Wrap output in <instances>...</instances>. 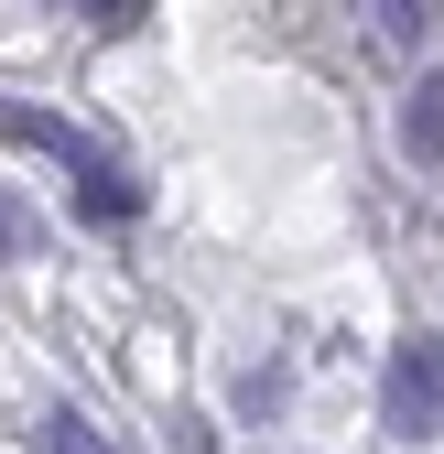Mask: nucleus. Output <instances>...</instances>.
<instances>
[{
	"label": "nucleus",
	"instance_id": "nucleus-1",
	"mask_svg": "<svg viewBox=\"0 0 444 454\" xmlns=\"http://www.w3.org/2000/svg\"><path fill=\"white\" fill-rule=\"evenodd\" d=\"M379 422H391V443H433L444 433V335H401V347H391Z\"/></svg>",
	"mask_w": 444,
	"mask_h": 454
},
{
	"label": "nucleus",
	"instance_id": "nucleus-2",
	"mask_svg": "<svg viewBox=\"0 0 444 454\" xmlns=\"http://www.w3.org/2000/svg\"><path fill=\"white\" fill-rule=\"evenodd\" d=\"M0 141H12V152H44V162H66V174H87V162H98V141H87L76 120H54V108H33V98L0 108Z\"/></svg>",
	"mask_w": 444,
	"mask_h": 454
},
{
	"label": "nucleus",
	"instance_id": "nucleus-3",
	"mask_svg": "<svg viewBox=\"0 0 444 454\" xmlns=\"http://www.w3.org/2000/svg\"><path fill=\"white\" fill-rule=\"evenodd\" d=\"M76 216H98V227H131V216H141V184H131V174H120V162H108V152H98V162H87V174H76Z\"/></svg>",
	"mask_w": 444,
	"mask_h": 454
},
{
	"label": "nucleus",
	"instance_id": "nucleus-4",
	"mask_svg": "<svg viewBox=\"0 0 444 454\" xmlns=\"http://www.w3.org/2000/svg\"><path fill=\"white\" fill-rule=\"evenodd\" d=\"M401 162H423V174L444 162V76H423V87L401 98Z\"/></svg>",
	"mask_w": 444,
	"mask_h": 454
},
{
	"label": "nucleus",
	"instance_id": "nucleus-5",
	"mask_svg": "<svg viewBox=\"0 0 444 454\" xmlns=\"http://www.w3.org/2000/svg\"><path fill=\"white\" fill-rule=\"evenodd\" d=\"M369 33H379V54H423L433 0H369Z\"/></svg>",
	"mask_w": 444,
	"mask_h": 454
},
{
	"label": "nucleus",
	"instance_id": "nucleus-6",
	"mask_svg": "<svg viewBox=\"0 0 444 454\" xmlns=\"http://www.w3.org/2000/svg\"><path fill=\"white\" fill-rule=\"evenodd\" d=\"M33 454H108V433H98L87 411H44V433H33Z\"/></svg>",
	"mask_w": 444,
	"mask_h": 454
},
{
	"label": "nucleus",
	"instance_id": "nucleus-7",
	"mask_svg": "<svg viewBox=\"0 0 444 454\" xmlns=\"http://www.w3.org/2000/svg\"><path fill=\"white\" fill-rule=\"evenodd\" d=\"M0 260H33V206L0 195Z\"/></svg>",
	"mask_w": 444,
	"mask_h": 454
},
{
	"label": "nucleus",
	"instance_id": "nucleus-8",
	"mask_svg": "<svg viewBox=\"0 0 444 454\" xmlns=\"http://www.w3.org/2000/svg\"><path fill=\"white\" fill-rule=\"evenodd\" d=\"M76 12H87V22H98V33H131V22H141V12H152V0H76Z\"/></svg>",
	"mask_w": 444,
	"mask_h": 454
}]
</instances>
